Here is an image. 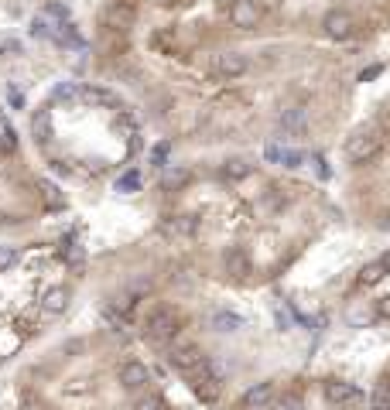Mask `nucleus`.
Segmentation results:
<instances>
[{"instance_id": "obj_15", "label": "nucleus", "mask_w": 390, "mask_h": 410, "mask_svg": "<svg viewBox=\"0 0 390 410\" xmlns=\"http://www.w3.org/2000/svg\"><path fill=\"white\" fill-rule=\"evenodd\" d=\"M31 133H34L38 144H45V140L52 137V113H48V110H38V113L31 117Z\"/></svg>"}, {"instance_id": "obj_8", "label": "nucleus", "mask_w": 390, "mask_h": 410, "mask_svg": "<svg viewBox=\"0 0 390 410\" xmlns=\"http://www.w3.org/2000/svg\"><path fill=\"white\" fill-rule=\"evenodd\" d=\"M120 383L127 386V390H144V386L151 383V373H148V366H144V362L130 359V362L120 366Z\"/></svg>"}, {"instance_id": "obj_19", "label": "nucleus", "mask_w": 390, "mask_h": 410, "mask_svg": "<svg viewBox=\"0 0 390 410\" xmlns=\"http://www.w3.org/2000/svg\"><path fill=\"white\" fill-rule=\"evenodd\" d=\"M171 230L178 232V236H195V230H199V223H195V216H175V223H171Z\"/></svg>"}, {"instance_id": "obj_4", "label": "nucleus", "mask_w": 390, "mask_h": 410, "mask_svg": "<svg viewBox=\"0 0 390 410\" xmlns=\"http://www.w3.org/2000/svg\"><path fill=\"white\" fill-rule=\"evenodd\" d=\"M212 72L223 79H240L247 72V55H240V51H219V55H212Z\"/></svg>"}, {"instance_id": "obj_18", "label": "nucleus", "mask_w": 390, "mask_h": 410, "mask_svg": "<svg viewBox=\"0 0 390 410\" xmlns=\"http://www.w3.org/2000/svg\"><path fill=\"white\" fill-rule=\"evenodd\" d=\"M41 195H45L48 209H62V205H65L62 192H58V185H52V181H41Z\"/></svg>"}, {"instance_id": "obj_36", "label": "nucleus", "mask_w": 390, "mask_h": 410, "mask_svg": "<svg viewBox=\"0 0 390 410\" xmlns=\"http://www.w3.org/2000/svg\"><path fill=\"white\" fill-rule=\"evenodd\" d=\"M384 263H387V267H390V253H384Z\"/></svg>"}, {"instance_id": "obj_6", "label": "nucleus", "mask_w": 390, "mask_h": 410, "mask_svg": "<svg viewBox=\"0 0 390 410\" xmlns=\"http://www.w3.org/2000/svg\"><path fill=\"white\" fill-rule=\"evenodd\" d=\"M274 383H257L250 386L247 393H243V404L240 407L243 410H271V404H274Z\"/></svg>"}, {"instance_id": "obj_28", "label": "nucleus", "mask_w": 390, "mask_h": 410, "mask_svg": "<svg viewBox=\"0 0 390 410\" xmlns=\"http://www.w3.org/2000/svg\"><path fill=\"white\" fill-rule=\"evenodd\" d=\"M18 263V250L14 246H0V270H11Z\"/></svg>"}, {"instance_id": "obj_38", "label": "nucleus", "mask_w": 390, "mask_h": 410, "mask_svg": "<svg viewBox=\"0 0 390 410\" xmlns=\"http://www.w3.org/2000/svg\"><path fill=\"white\" fill-rule=\"evenodd\" d=\"M157 4H161V0H157Z\"/></svg>"}, {"instance_id": "obj_2", "label": "nucleus", "mask_w": 390, "mask_h": 410, "mask_svg": "<svg viewBox=\"0 0 390 410\" xmlns=\"http://www.w3.org/2000/svg\"><path fill=\"white\" fill-rule=\"evenodd\" d=\"M380 130L377 127H366L360 133H353L349 137V144H346V154H349V161H366V157H373L377 147H380Z\"/></svg>"}, {"instance_id": "obj_14", "label": "nucleus", "mask_w": 390, "mask_h": 410, "mask_svg": "<svg viewBox=\"0 0 390 410\" xmlns=\"http://www.w3.org/2000/svg\"><path fill=\"white\" fill-rule=\"evenodd\" d=\"M243 325H247V318L236 315V311H216L212 315V329L216 332H240Z\"/></svg>"}, {"instance_id": "obj_11", "label": "nucleus", "mask_w": 390, "mask_h": 410, "mask_svg": "<svg viewBox=\"0 0 390 410\" xmlns=\"http://www.w3.org/2000/svg\"><path fill=\"white\" fill-rule=\"evenodd\" d=\"M134 18H137V14H134V7H130V4H110V7L103 11L106 25L120 27V31H127V27L134 25Z\"/></svg>"}, {"instance_id": "obj_21", "label": "nucleus", "mask_w": 390, "mask_h": 410, "mask_svg": "<svg viewBox=\"0 0 390 410\" xmlns=\"http://www.w3.org/2000/svg\"><path fill=\"white\" fill-rule=\"evenodd\" d=\"M370 410H390V393H387V386H377V390L370 393Z\"/></svg>"}, {"instance_id": "obj_35", "label": "nucleus", "mask_w": 390, "mask_h": 410, "mask_svg": "<svg viewBox=\"0 0 390 410\" xmlns=\"http://www.w3.org/2000/svg\"><path fill=\"white\" fill-rule=\"evenodd\" d=\"M380 308H384V315H390V298H387V301H384V305H380Z\"/></svg>"}, {"instance_id": "obj_26", "label": "nucleus", "mask_w": 390, "mask_h": 410, "mask_svg": "<svg viewBox=\"0 0 390 410\" xmlns=\"http://www.w3.org/2000/svg\"><path fill=\"white\" fill-rule=\"evenodd\" d=\"M301 161H305V154L294 151V147H285V151H281V164H285V168H301Z\"/></svg>"}, {"instance_id": "obj_16", "label": "nucleus", "mask_w": 390, "mask_h": 410, "mask_svg": "<svg viewBox=\"0 0 390 410\" xmlns=\"http://www.w3.org/2000/svg\"><path fill=\"white\" fill-rule=\"evenodd\" d=\"M387 263H384V256H380V260H373V263H366L363 270H360V284H363V287H373V284H380L384 281V277H387Z\"/></svg>"}, {"instance_id": "obj_20", "label": "nucleus", "mask_w": 390, "mask_h": 410, "mask_svg": "<svg viewBox=\"0 0 390 410\" xmlns=\"http://www.w3.org/2000/svg\"><path fill=\"white\" fill-rule=\"evenodd\" d=\"M161 181H164V188H182L185 181H188V171L185 168H168Z\"/></svg>"}, {"instance_id": "obj_37", "label": "nucleus", "mask_w": 390, "mask_h": 410, "mask_svg": "<svg viewBox=\"0 0 390 410\" xmlns=\"http://www.w3.org/2000/svg\"><path fill=\"white\" fill-rule=\"evenodd\" d=\"M0 147H4V137H0Z\"/></svg>"}, {"instance_id": "obj_34", "label": "nucleus", "mask_w": 390, "mask_h": 410, "mask_svg": "<svg viewBox=\"0 0 390 410\" xmlns=\"http://www.w3.org/2000/svg\"><path fill=\"white\" fill-rule=\"evenodd\" d=\"M18 48H21V45H18L14 38H4V41H0V51H18Z\"/></svg>"}, {"instance_id": "obj_27", "label": "nucleus", "mask_w": 390, "mask_h": 410, "mask_svg": "<svg viewBox=\"0 0 390 410\" xmlns=\"http://www.w3.org/2000/svg\"><path fill=\"white\" fill-rule=\"evenodd\" d=\"M62 256H65V260H69V263H82V246H79V243H72V239H65V246H62Z\"/></svg>"}, {"instance_id": "obj_22", "label": "nucleus", "mask_w": 390, "mask_h": 410, "mask_svg": "<svg viewBox=\"0 0 390 410\" xmlns=\"http://www.w3.org/2000/svg\"><path fill=\"white\" fill-rule=\"evenodd\" d=\"M79 96V82H58L52 89V100H76Z\"/></svg>"}, {"instance_id": "obj_33", "label": "nucleus", "mask_w": 390, "mask_h": 410, "mask_svg": "<svg viewBox=\"0 0 390 410\" xmlns=\"http://www.w3.org/2000/svg\"><path fill=\"white\" fill-rule=\"evenodd\" d=\"M377 76H380V65H370V69H363V72H360V79H363V82H366V79H377Z\"/></svg>"}, {"instance_id": "obj_12", "label": "nucleus", "mask_w": 390, "mask_h": 410, "mask_svg": "<svg viewBox=\"0 0 390 410\" xmlns=\"http://www.w3.org/2000/svg\"><path fill=\"white\" fill-rule=\"evenodd\" d=\"M41 308H45L48 315H62V311L69 308V287H48L45 298H41Z\"/></svg>"}, {"instance_id": "obj_31", "label": "nucleus", "mask_w": 390, "mask_h": 410, "mask_svg": "<svg viewBox=\"0 0 390 410\" xmlns=\"http://www.w3.org/2000/svg\"><path fill=\"white\" fill-rule=\"evenodd\" d=\"M281 410H301V397H298V393H285V400H281Z\"/></svg>"}, {"instance_id": "obj_1", "label": "nucleus", "mask_w": 390, "mask_h": 410, "mask_svg": "<svg viewBox=\"0 0 390 410\" xmlns=\"http://www.w3.org/2000/svg\"><path fill=\"white\" fill-rule=\"evenodd\" d=\"M178 332V315H175V308H155L151 315H148V322H144V335L151 338V342H168L171 335Z\"/></svg>"}, {"instance_id": "obj_30", "label": "nucleus", "mask_w": 390, "mask_h": 410, "mask_svg": "<svg viewBox=\"0 0 390 410\" xmlns=\"http://www.w3.org/2000/svg\"><path fill=\"white\" fill-rule=\"evenodd\" d=\"M281 151H285L281 144H267V147H264V161H271V164H281Z\"/></svg>"}, {"instance_id": "obj_25", "label": "nucleus", "mask_w": 390, "mask_h": 410, "mask_svg": "<svg viewBox=\"0 0 390 410\" xmlns=\"http://www.w3.org/2000/svg\"><path fill=\"white\" fill-rule=\"evenodd\" d=\"M48 18H52L55 25H65L69 21V7L58 4V0H48Z\"/></svg>"}, {"instance_id": "obj_13", "label": "nucleus", "mask_w": 390, "mask_h": 410, "mask_svg": "<svg viewBox=\"0 0 390 410\" xmlns=\"http://www.w3.org/2000/svg\"><path fill=\"white\" fill-rule=\"evenodd\" d=\"M223 263H226V270H230L233 277H247V274H250V260H247V253H243L240 246H230L226 256H223Z\"/></svg>"}, {"instance_id": "obj_3", "label": "nucleus", "mask_w": 390, "mask_h": 410, "mask_svg": "<svg viewBox=\"0 0 390 410\" xmlns=\"http://www.w3.org/2000/svg\"><path fill=\"white\" fill-rule=\"evenodd\" d=\"M168 359H171V366H175V369H182L185 376H188V373H195V369H202V366L209 362L206 352H202L199 345H192V342H182V345H175Z\"/></svg>"}, {"instance_id": "obj_32", "label": "nucleus", "mask_w": 390, "mask_h": 410, "mask_svg": "<svg viewBox=\"0 0 390 410\" xmlns=\"http://www.w3.org/2000/svg\"><path fill=\"white\" fill-rule=\"evenodd\" d=\"M7 96H11V102H14L18 110L25 106V93H21V89H14V86H11V89H7Z\"/></svg>"}, {"instance_id": "obj_24", "label": "nucleus", "mask_w": 390, "mask_h": 410, "mask_svg": "<svg viewBox=\"0 0 390 410\" xmlns=\"http://www.w3.org/2000/svg\"><path fill=\"white\" fill-rule=\"evenodd\" d=\"M168 154H171V144H168V140H161L155 151H151V164H157V168H168Z\"/></svg>"}, {"instance_id": "obj_9", "label": "nucleus", "mask_w": 390, "mask_h": 410, "mask_svg": "<svg viewBox=\"0 0 390 410\" xmlns=\"http://www.w3.org/2000/svg\"><path fill=\"white\" fill-rule=\"evenodd\" d=\"M230 21H233V27H257L260 21V11H257V4L254 0H236L233 7H230Z\"/></svg>"}, {"instance_id": "obj_29", "label": "nucleus", "mask_w": 390, "mask_h": 410, "mask_svg": "<svg viewBox=\"0 0 390 410\" xmlns=\"http://www.w3.org/2000/svg\"><path fill=\"white\" fill-rule=\"evenodd\" d=\"M134 410H164V404H161V397H141Z\"/></svg>"}, {"instance_id": "obj_10", "label": "nucleus", "mask_w": 390, "mask_h": 410, "mask_svg": "<svg viewBox=\"0 0 390 410\" xmlns=\"http://www.w3.org/2000/svg\"><path fill=\"white\" fill-rule=\"evenodd\" d=\"M278 133H285V137H298V133H305V110H298V106L285 110V113L278 117ZM285 137H281V140H285Z\"/></svg>"}, {"instance_id": "obj_5", "label": "nucleus", "mask_w": 390, "mask_h": 410, "mask_svg": "<svg viewBox=\"0 0 390 410\" xmlns=\"http://www.w3.org/2000/svg\"><path fill=\"white\" fill-rule=\"evenodd\" d=\"M322 27H325V34H329V38L346 41V38L353 34L356 21H353V14H346V11H329V14H325V21H322Z\"/></svg>"}, {"instance_id": "obj_23", "label": "nucleus", "mask_w": 390, "mask_h": 410, "mask_svg": "<svg viewBox=\"0 0 390 410\" xmlns=\"http://www.w3.org/2000/svg\"><path fill=\"white\" fill-rule=\"evenodd\" d=\"M137 188H141V175L137 171H127V175L117 178V192H137Z\"/></svg>"}, {"instance_id": "obj_7", "label": "nucleus", "mask_w": 390, "mask_h": 410, "mask_svg": "<svg viewBox=\"0 0 390 410\" xmlns=\"http://www.w3.org/2000/svg\"><path fill=\"white\" fill-rule=\"evenodd\" d=\"M322 390H325V400L336 404V407H349V404L360 400V390H356L353 383H342V380H329Z\"/></svg>"}, {"instance_id": "obj_17", "label": "nucleus", "mask_w": 390, "mask_h": 410, "mask_svg": "<svg viewBox=\"0 0 390 410\" xmlns=\"http://www.w3.org/2000/svg\"><path fill=\"white\" fill-rule=\"evenodd\" d=\"M223 175H226L230 181H240V178H247V175H250V164H247V161H240V157H236V161H226Z\"/></svg>"}]
</instances>
